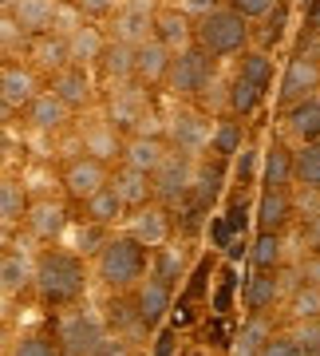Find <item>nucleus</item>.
Returning a JSON list of instances; mask_svg holds the SVG:
<instances>
[{"label":"nucleus","mask_w":320,"mask_h":356,"mask_svg":"<svg viewBox=\"0 0 320 356\" xmlns=\"http://www.w3.org/2000/svg\"><path fill=\"white\" fill-rule=\"evenodd\" d=\"M32 289L48 309H76L87 293V257H79L76 250H60V245L40 250Z\"/></svg>","instance_id":"obj_1"},{"label":"nucleus","mask_w":320,"mask_h":356,"mask_svg":"<svg viewBox=\"0 0 320 356\" xmlns=\"http://www.w3.org/2000/svg\"><path fill=\"white\" fill-rule=\"evenodd\" d=\"M146 273H151V250L130 234H111V242L95 257V277L111 293H135Z\"/></svg>","instance_id":"obj_2"},{"label":"nucleus","mask_w":320,"mask_h":356,"mask_svg":"<svg viewBox=\"0 0 320 356\" xmlns=\"http://www.w3.org/2000/svg\"><path fill=\"white\" fill-rule=\"evenodd\" d=\"M253 40V28L237 8L221 4L218 13H210L205 20L194 24V48H202L210 60H230V56H245Z\"/></svg>","instance_id":"obj_3"},{"label":"nucleus","mask_w":320,"mask_h":356,"mask_svg":"<svg viewBox=\"0 0 320 356\" xmlns=\"http://www.w3.org/2000/svg\"><path fill=\"white\" fill-rule=\"evenodd\" d=\"M56 341L64 348V356H103L107 353V332L103 321L87 309H67L56 321Z\"/></svg>","instance_id":"obj_4"},{"label":"nucleus","mask_w":320,"mask_h":356,"mask_svg":"<svg viewBox=\"0 0 320 356\" xmlns=\"http://www.w3.org/2000/svg\"><path fill=\"white\" fill-rule=\"evenodd\" d=\"M194 175H198V159H190V154H182V151H174V147H170L167 163H162V166L151 175V182H154V202L167 206V210H182V206L190 202Z\"/></svg>","instance_id":"obj_5"},{"label":"nucleus","mask_w":320,"mask_h":356,"mask_svg":"<svg viewBox=\"0 0 320 356\" xmlns=\"http://www.w3.org/2000/svg\"><path fill=\"white\" fill-rule=\"evenodd\" d=\"M312 95H320V56L296 51L293 60H285L281 79H277V107L293 111V107H301Z\"/></svg>","instance_id":"obj_6"},{"label":"nucleus","mask_w":320,"mask_h":356,"mask_svg":"<svg viewBox=\"0 0 320 356\" xmlns=\"http://www.w3.org/2000/svg\"><path fill=\"white\" fill-rule=\"evenodd\" d=\"M167 143L190 159H202L214 147V119L198 107H178L174 119L167 123Z\"/></svg>","instance_id":"obj_7"},{"label":"nucleus","mask_w":320,"mask_h":356,"mask_svg":"<svg viewBox=\"0 0 320 356\" xmlns=\"http://www.w3.org/2000/svg\"><path fill=\"white\" fill-rule=\"evenodd\" d=\"M210 79H214V60L202 48H186L170 64L167 91L174 99H202V91H210Z\"/></svg>","instance_id":"obj_8"},{"label":"nucleus","mask_w":320,"mask_h":356,"mask_svg":"<svg viewBox=\"0 0 320 356\" xmlns=\"http://www.w3.org/2000/svg\"><path fill=\"white\" fill-rule=\"evenodd\" d=\"M111 175H115V170H111L107 163L91 159V154H76V159L64 166L60 182H64V194H67V198L83 206L87 198H95L103 186H111Z\"/></svg>","instance_id":"obj_9"},{"label":"nucleus","mask_w":320,"mask_h":356,"mask_svg":"<svg viewBox=\"0 0 320 356\" xmlns=\"http://www.w3.org/2000/svg\"><path fill=\"white\" fill-rule=\"evenodd\" d=\"M130 305H135V313H139L142 332L162 329V321H167L170 305H174V285H167L162 277L146 273V277L135 285V293H130Z\"/></svg>","instance_id":"obj_10"},{"label":"nucleus","mask_w":320,"mask_h":356,"mask_svg":"<svg viewBox=\"0 0 320 356\" xmlns=\"http://www.w3.org/2000/svg\"><path fill=\"white\" fill-rule=\"evenodd\" d=\"M230 170L233 163L230 159H221V154H202L198 159V175H194V191H190V206H198L202 214H210L218 198L226 194V182H230Z\"/></svg>","instance_id":"obj_11"},{"label":"nucleus","mask_w":320,"mask_h":356,"mask_svg":"<svg viewBox=\"0 0 320 356\" xmlns=\"http://www.w3.org/2000/svg\"><path fill=\"white\" fill-rule=\"evenodd\" d=\"M40 95V79H36V67L28 64H16V60H4L0 67V103L4 111H28V103Z\"/></svg>","instance_id":"obj_12"},{"label":"nucleus","mask_w":320,"mask_h":356,"mask_svg":"<svg viewBox=\"0 0 320 356\" xmlns=\"http://www.w3.org/2000/svg\"><path fill=\"white\" fill-rule=\"evenodd\" d=\"M174 210H167V206H158V202H151V206H142V210H135L130 214V222H127V234L130 238H139L146 250H158V245H167V242H174Z\"/></svg>","instance_id":"obj_13"},{"label":"nucleus","mask_w":320,"mask_h":356,"mask_svg":"<svg viewBox=\"0 0 320 356\" xmlns=\"http://www.w3.org/2000/svg\"><path fill=\"white\" fill-rule=\"evenodd\" d=\"M146 115H151V99H146L142 83H119V88H111V115L107 119L119 131H135L139 123H146Z\"/></svg>","instance_id":"obj_14"},{"label":"nucleus","mask_w":320,"mask_h":356,"mask_svg":"<svg viewBox=\"0 0 320 356\" xmlns=\"http://www.w3.org/2000/svg\"><path fill=\"white\" fill-rule=\"evenodd\" d=\"M293 214H296L293 191H269V186H261L257 206H253L257 234H285V226L293 222Z\"/></svg>","instance_id":"obj_15"},{"label":"nucleus","mask_w":320,"mask_h":356,"mask_svg":"<svg viewBox=\"0 0 320 356\" xmlns=\"http://www.w3.org/2000/svg\"><path fill=\"white\" fill-rule=\"evenodd\" d=\"M170 64H174V51L162 44V40H146V44H139L135 48V83H142V88H167L170 79Z\"/></svg>","instance_id":"obj_16"},{"label":"nucleus","mask_w":320,"mask_h":356,"mask_svg":"<svg viewBox=\"0 0 320 356\" xmlns=\"http://www.w3.org/2000/svg\"><path fill=\"white\" fill-rule=\"evenodd\" d=\"M16 24L24 28L32 40L48 36V32H60V0H12V8H4Z\"/></svg>","instance_id":"obj_17"},{"label":"nucleus","mask_w":320,"mask_h":356,"mask_svg":"<svg viewBox=\"0 0 320 356\" xmlns=\"http://www.w3.org/2000/svg\"><path fill=\"white\" fill-rule=\"evenodd\" d=\"M285 293V281H281V269H253L242 285V305L245 313H265L269 317L277 301Z\"/></svg>","instance_id":"obj_18"},{"label":"nucleus","mask_w":320,"mask_h":356,"mask_svg":"<svg viewBox=\"0 0 320 356\" xmlns=\"http://www.w3.org/2000/svg\"><path fill=\"white\" fill-rule=\"evenodd\" d=\"M151 36H154V13H151V4H142V0H130L127 8H119V13H115L111 40H119V44H130V48H139V44H146Z\"/></svg>","instance_id":"obj_19"},{"label":"nucleus","mask_w":320,"mask_h":356,"mask_svg":"<svg viewBox=\"0 0 320 356\" xmlns=\"http://www.w3.org/2000/svg\"><path fill=\"white\" fill-rule=\"evenodd\" d=\"M79 139H83V154H91V159H99L107 166L115 163V159H123V147H127V143L119 139V127L111 119H87L83 131H79Z\"/></svg>","instance_id":"obj_20"},{"label":"nucleus","mask_w":320,"mask_h":356,"mask_svg":"<svg viewBox=\"0 0 320 356\" xmlns=\"http://www.w3.org/2000/svg\"><path fill=\"white\" fill-rule=\"evenodd\" d=\"M48 91H56L71 111H83V107H91V99H95L91 72H87V67H79V64H67L64 72H56L51 83H48Z\"/></svg>","instance_id":"obj_21"},{"label":"nucleus","mask_w":320,"mask_h":356,"mask_svg":"<svg viewBox=\"0 0 320 356\" xmlns=\"http://www.w3.org/2000/svg\"><path fill=\"white\" fill-rule=\"evenodd\" d=\"M167 154H170L167 135H130L119 163H123V166H135V170H142V175H154L158 166L167 163Z\"/></svg>","instance_id":"obj_22"},{"label":"nucleus","mask_w":320,"mask_h":356,"mask_svg":"<svg viewBox=\"0 0 320 356\" xmlns=\"http://www.w3.org/2000/svg\"><path fill=\"white\" fill-rule=\"evenodd\" d=\"M296 182V151L289 143L273 139L265 147V170H261V186L269 191H293Z\"/></svg>","instance_id":"obj_23"},{"label":"nucleus","mask_w":320,"mask_h":356,"mask_svg":"<svg viewBox=\"0 0 320 356\" xmlns=\"http://www.w3.org/2000/svg\"><path fill=\"white\" fill-rule=\"evenodd\" d=\"M67 119H71V107H67L56 91H40L36 99L28 103V111H24V123L32 131H44V135L67 127Z\"/></svg>","instance_id":"obj_24"},{"label":"nucleus","mask_w":320,"mask_h":356,"mask_svg":"<svg viewBox=\"0 0 320 356\" xmlns=\"http://www.w3.org/2000/svg\"><path fill=\"white\" fill-rule=\"evenodd\" d=\"M154 40H162L174 56L194 48V20L182 8H158L154 13Z\"/></svg>","instance_id":"obj_25"},{"label":"nucleus","mask_w":320,"mask_h":356,"mask_svg":"<svg viewBox=\"0 0 320 356\" xmlns=\"http://www.w3.org/2000/svg\"><path fill=\"white\" fill-rule=\"evenodd\" d=\"M111 186H115V194L123 198V206H127L130 214L154 202V182H151V175H142V170H135V166H123V163H119L115 175H111Z\"/></svg>","instance_id":"obj_26"},{"label":"nucleus","mask_w":320,"mask_h":356,"mask_svg":"<svg viewBox=\"0 0 320 356\" xmlns=\"http://www.w3.org/2000/svg\"><path fill=\"white\" fill-rule=\"evenodd\" d=\"M107 44H111V36H103V28L83 24V20H79V28L67 32V51H71V64H79V67H91V64L99 67Z\"/></svg>","instance_id":"obj_27"},{"label":"nucleus","mask_w":320,"mask_h":356,"mask_svg":"<svg viewBox=\"0 0 320 356\" xmlns=\"http://www.w3.org/2000/svg\"><path fill=\"white\" fill-rule=\"evenodd\" d=\"M28 285H36V261H32L24 250L8 245L4 257H0V289H4V297H16V293H24Z\"/></svg>","instance_id":"obj_28"},{"label":"nucleus","mask_w":320,"mask_h":356,"mask_svg":"<svg viewBox=\"0 0 320 356\" xmlns=\"http://www.w3.org/2000/svg\"><path fill=\"white\" fill-rule=\"evenodd\" d=\"M24 226H28V234H32L36 242L56 245V238L67 229V210L60 202H32Z\"/></svg>","instance_id":"obj_29"},{"label":"nucleus","mask_w":320,"mask_h":356,"mask_svg":"<svg viewBox=\"0 0 320 356\" xmlns=\"http://www.w3.org/2000/svg\"><path fill=\"white\" fill-rule=\"evenodd\" d=\"M273 337H277L273 317H265V313H249V317L242 321L237 337H233V356H261L265 348H269Z\"/></svg>","instance_id":"obj_30"},{"label":"nucleus","mask_w":320,"mask_h":356,"mask_svg":"<svg viewBox=\"0 0 320 356\" xmlns=\"http://www.w3.org/2000/svg\"><path fill=\"white\" fill-rule=\"evenodd\" d=\"M151 273H154V277H162L167 285H174V289H182V285H186V277H190L186 245H182V242L158 245V250L151 254Z\"/></svg>","instance_id":"obj_31"},{"label":"nucleus","mask_w":320,"mask_h":356,"mask_svg":"<svg viewBox=\"0 0 320 356\" xmlns=\"http://www.w3.org/2000/svg\"><path fill=\"white\" fill-rule=\"evenodd\" d=\"M99 76L107 79L111 88H119V83H135V48L111 40L107 51H103V60H99Z\"/></svg>","instance_id":"obj_32"},{"label":"nucleus","mask_w":320,"mask_h":356,"mask_svg":"<svg viewBox=\"0 0 320 356\" xmlns=\"http://www.w3.org/2000/svg\"><path fill=\"white\" fill-rule=\"evenodd\" d=\"M214 154H221V159H237V154L245 151V119L242 115H218L214 119V147H210Z\"/></svg>","instance_id":"obj_33"},{"label":"nucleus","mask_w":320,"mask_h":356,"mask_svg":"<svg viewBox=\"0 0 320 356\" xmlns=\"http://www.w3.org/2000/svg\"><path fill=\"white\" fill-rule=\"evenodd\" d=\"M285 131L296 143H320V95L305 99L293 111H285Z\"/></svg>","instance_id":"obj_34"},{"label":"nucleus","mask_w":320,"mask_h":356,"mask_svg":"<svg viewBox=\"0 0 320 356\" xmlns=\"http://www.w3.org/2000/svg\"><path fill=\"white\" fill-rule=\"evenodd\" d=\"M32 60H36V67H44V72H64L67 64H71V51H67V36L64 32H48V36L32 40Z\"/></svg>","instance_id":"obj_35"},{"label":"nucleus","mask_w":320,"mask_h":356,"mask_svg":"<svg viewBox=\"0 0 320 356\" xmlns=\"http://www.w3.org/2000/svg\"><path fill=\"white\" fill-rule=\"evenodd\" d=\"M301 194L320 198V143H301L296 147V182Z\"/></svg>","instance_id":"obj_36"},{"label":"nucleus","mask_w":320,"mask_h":356,"mask_svg":"<svg viewBox=\"0 0 320 356\" xmlns=\"http://www.w3.org/2000/svg\"><path fill=\"white\" fill-rule=\"evenodd\" d=\"M261 103H265V91L257 88V83H249L245 76H233L230 79V91H226V111H230V115L249 119L253 111H261Z\"/></svg>","instance_id":"obj_37"},{"label":"nucleus","mask_w":320,"mask_h":356,"mask_svg":"<svg viewBox=\"0 0 320 356\" xmlns=\"http://www.w3.org/2000/svg\"><path fill=\"white\" fill-rule=\"evenodd\" d=\"M83 214H87V222H95V226H115L119 218L127 214V206H123V198L115 194V186H103L95 198H87L83 202Z\"/></svg>","instance_id":"obj_38"},{"label":"nucleus","mask_w":320,"mask_h":356,"mask_svg":"<svg viewBox=\"0 0 320 356\" xmlns=\"http://www.w3.org/2000/svg\"><path fill=\"white\" fill-rule=\"evenodd\" d=\"M285 313H289L293 325H301V321H320V289L308 285V281H296L293 289H289Z\"/></svg>","instance_id":"obj_39"},{"label":"nucleus","mask_w":320,"mask_h":356,"mask_svg":"<svg viewBox=\"0 0 320 356\" xmlns=\"http://www.w3.org/2000/svg\"><path fill=\"white\" fill-rule=\"evenodd\" d=\"M28 210H32V202H28L24 186H20L16 178H4V182H0V218H4V229L28 222Z\"/></svg>","instance_id":"obj_40"},{"label":"nucleus","mask_w":320,"mask_h":356,"mask_svg":"<svg viewBox=\"0 0 320 356\" xmlns=\"http://www.w3.org/2000/svg\"><path fill=\"white\" fill-rule=\"evenodd\" d=\"M249 266L281 269L285 266V234H257L253 242H249Z\"/></svg>","instance_id":"obj_41"},{"label":"nucleus","mask_w":320,"mask_h":356,"mask_svg":"<svg viewBox=\"0 0 320 356\" xmlns=\"http://www.w3.org/2000/svg\"><path fill=\"white\" fill-rule=\"evenodd\" d=\"M237 76H245L261 91H269L273 88V56L269 51H261V48H249L242 60H237Z\"/></svg>","instance_id":"obj_42"},{"label":"nucleus","mask_w":320,"mask_h":356,"mask_svg":"<svg viewBox=\"0 0 320 356\" xmlns=\"http://www.w3.org/2000/svg\"><path fill=\"white\" fill-rule=\"evenodd\" d=\"M261 170H265V151L245 147V151L233 159V191H249L253 182H261Z\"/></svg>","instance_id":"obj_43"},{"label":"nucleus","mask_w":320,"mask_h":356,"mask_svg":"<svg viewBox=\"0 0 320 356\" xmlns=\"http://www.w3.org/2000/svg\"><path fill=\"white\" fill-rule=\"evenodd\" d=\"M210 273H214V257H202V261L194 266V273L186 277V285L178 289V297H182V305L186 309L198 305L202 297H210Z\"/></svg>","instance_id":"obj_44"},{"label":"nucleus","mask_w":320,"mask_h":356,"mask_svg":"<svg viewBox=\"0 0 320 356\" xmlns=\"http://www.w3.org/2000/svg\"><path fill=\"white\" fill-rule=\"evenodd\" d=\"M107 242H111L107 226H95V222H87V218L79 222V229H76V254L79 257H99Z\"/></svg>","instance_id":"obj_45"},{"label":"nucleus","mask_w":320,"mask_h":356,"mask_svg":"<svg viewBox=\"0 0 320 356\" xmlns=\"http://www.w3.org/2000/svg\"><path fill=\"white\" fill-rule=\"evenodd\" d=\"M8 356H64V348H60V341L48 337V332H24V337L12 344Z\"/></svg>","instance_id":"obj_46"},{"label":"nucleus","mask_w":320,"mask_h":356,"mask_svg":"<svg viewBox=\"0 0 320 356\" xmlns=\"http://www.w3.org/2000/svg\"><path fill=\"white\" fill-rule=\"evenodd\" d=\"M237 273H233L230 266L221 269V277H218V289H214V297H210V309L218 313V317H230L233 313V293H237Z\"/></svg>","instance_id":"obj_47"},{"label":"nucleus","mask_w":320,"mask_h":356,"mask_svg":"<svg viewBox=\"0 0 320 356\" xmlns=\"http://www.w3.org/2000/svg\"><path fill=\"white\" fill-rule=\"evenodd\" d=\"M0 48H4V56H16V51H32V36H28V32L16 24L8 13L0 16Z\"/></svg>","instance_id":"obj_48"},{"label":"nucleus","mask_w":320,"mask_h":356,"mask_svg":"<svg viewBox=\"0 0 320 356\" xmlns=\"http://www.w3.org/2000/svg\"><path fill=\"white\" fill-rule=\"evenodd\" d=\"M289 337L301 344L305 356H320V321H301V325L289 329Z\"/></svg>","instance_id":"obj_49"},{"label":"nucleus","mask_w":320,"mask_h":356,"mask_svg":"<svg viewBox=\"0 0 320 356\" xmlns=\"http://www.w3.org/2000/svg\"><path fill=\"white\" fill-rule=\"evenodd\" d=\"M226 4L237 8L245 20H265V16H273L277 8H281V0H226Z\"/></svg>","instance_id":"obj_50"},{"label":"nucleus","mask_w":320,"mask_h":356,"mask_svg":"<svg viewBox=\"0 0 320 356\" xmlns=\"http://www.w3.org/2000/svg\"><path fill=\"white\" fill-rule=\"evenodd\" d=\"M226 222L233 226V234L245 229V222H249V198H245V191L230 194V202H226Z\"/></svg>","instance_id":"obj_51"},{"label":"nucleus","mask_w":320,"mask_h":356,"mask_svg":"<svg viewBox=\"0 0 320 356\" xmlns=\"http://www.w3.org/2000/svg\"><path fill=\"white\" fill-rule=\"evenodd\" d=\"M71 8L87 20H103V16L119 13V0H71Z\"/></svg>","instance_id":"obj_52"},{"label":"nucleus","mask_w":320,"mask_h":356,"mask_svg":"<svg viewBox=\"0 0 320 356\" xmlns=\"http://www.w3.org/2000/svg\"><path fill=\"white\" fill-rule=\"evenodd\" d=\"M301 242H305L308 254H320V206L308 210L305 222H301Z\"/></svg>","instance_id":"obj_53"},{"label":"nucleus","mask_w":320,"mask_h":356,"mask_svg":"<svg viewBox=\"0 0 320 356\" xmlns=\"http://www.w3.org/2000/svg\"><path fill=\"white\" fill-rule=\"evenodd\" d=\"M221 4H226V0H178V8L190 16L194 24H198V20H205L210 13H218Z\"/></svg>","instance_id":"obj_54"},{"label":"nucleus","mask_w":320,"mask_h":356,"mask_svg":"<svg viewBox=\"0 0 320 356\" xmlns=\"http://www.w3.org/2000/svg\"><path fill=\"white\" fill-rule=\"evenodd\" d=\"M261 356H305V353H301V344H296L289 332H277V337L269 341V348H265Z\"/></svg>","instance_id":"obj_55"},{"label":"nucleus","mask_w":320,"mask_h":356,"mask_svg":"<svg viewBox=\"0 0 320 356\" xmlns=\"http://www.w3.org/2000/svg\"><path fill=\"white\" fill-rule=\"evenodd\" d=\"M296 277L320 289V254H305V261H301V269H296Z\"/></svg>","instance_id":"obj_56"},{"label":"nucleus","mask_w":320,"mask_h":356,"mask_svg":"<svg viewBox=\"0 0 320 356\" xmlns=\"http://www.w3.org/2000/svg\"><path fill=\"white\" fill-rule=\"evenodd\" d=\"M174 353H178V332H174V329H158L154 356H174Z\"/></svg>","instance_id":"obj_57"},{"label":"nucleus","mask_w":320,"mask_h":356,"mask_svg":"<svg viewBox=\"0 0 320 356\" xmlns=\"http://www.w3.org/2000/svg\"><path fill=\"white\" fill-rule=\"evenodd\" d=\"M308 16H312V20H320V0H308Z\"/></svg>","instance_id":"obj_58"},{"label":"nucleus","mask_w":320,"mask_h":356,"mask_svg":"<svg viewBox=\"0 0 320 356\" xmlns=\"http://www.w3.org/2000/svg\"><path fill=\"white\" fill-rule=\"evenodd\" d=\"M190 356H210V353H190Z\"/></svg>","instance_id":"obj_59"}]
</instances>
